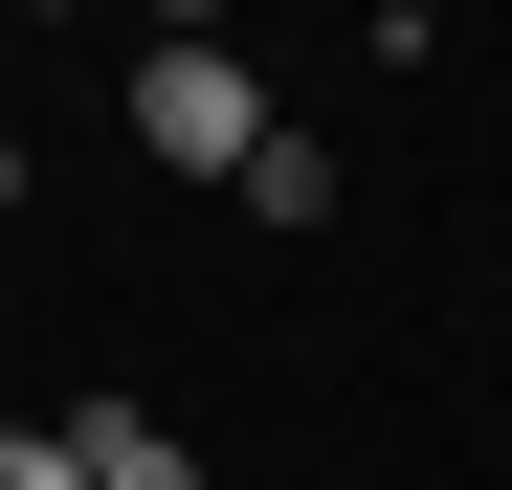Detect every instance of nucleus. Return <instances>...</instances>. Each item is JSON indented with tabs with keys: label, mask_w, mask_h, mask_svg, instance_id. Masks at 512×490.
<instances>
[{
	"label": "nucleus",
	"mask_w": 512,
	"mask_h": 490,
	"mask_svg": "<svg viewBox=\"0 0 512 490\" xmlns=\"http://www.w3.org/2000/svg\"><path fill=\"white\" fill-rule=\"evenodd\" d=\"M245 134H268L245 45H156V67H134V156H179V179H245Z\"/></svg>",
	"instance_id": "nucleus-1"
},
{
	"label": "nucleus",
	"mask_w": 512,
	"mask_h": 490,
	"mask_svg": "<svg viewBox=\"0 0 512 490\" xmlns=\"http://www.w3.org/2000/svg\"><path fill=\"white\" fill-rule=\"evenodd\" d=\"M67 468H90V490H201V446L156 424V401H90V424H67Z\"/></svg>",
	"instance_id": "nucleus-2"
},
{
	"label": "nucleus",
	"mask_w": 512,
	"mask_h": 490,
	"mask_svg": "<svg viewBox=\"0 0 512 490\" xmlns=\"http://www.w3.org/2000/svg\"><path fill=\"white\" fill-rule=\"evenodd\" d=\"M245 223H334V134H290V112L245 134Z\"/></svg>",
	"instance_id": "nucleus-3"
},
{
	"label": "nucleus",
	"mask_w": 512,
	"mask_h": 490,
	"mask_svg": "<svg viewBox=\"0 0 512 490\" xmlns=\"http://www.w3.org/2000/svg\"><path fill=\"white\" fill-rule=\"evenodd\" d=\"M0 490H90V468H67V424H0Z\"/></svg>",
	"instance_id": "nucleus-4"
},
{
	"label": "nucleus",
	"mask_w": 512,
	"mask_h": 490,
	"mask_svg": "<svg viewBox=\"0 0 512 490\" xmlns=\"http://www.w3.org/2000/svg\"><path fill=\"white\" fill-rule=\"evenodd\" d=\"M223 23H245V0H156V45H223Z\"/></svg>",
	"instance_id": "nucleus-5"
},
{
	"label": "nucleus",
	"mask_w": 512,
	"mask_h": 490,
	"mask_svg": "<svg viewBox=\"0 0 512 490\" xmlns=\"http://www.w3.org/2000/svg\"><path fill=\"white\" fill-rule=\"evenodd\" d=\"M0 223H23V134H0Z\"/></svg>",
	"instance_id": "nucleus-6"
},
{
	"label": "nucleus",
	"mask_w": 512,
	"mask_h": 490,
	"mask_svg": "<svg viewBox=\"0 0 512 490\" xmlns=\"http://www.w3.org/2000/svg\"><path fill=\"white\" fill-rule=\"evenodd\" d=\"M23 23H90V0H23Z\"/></svg>",
	"instance_id": "nucleus-7"
},
{
	"label": "nucleus",
	"mask_w": 512,
	"mask_h": 490,
	"mask_svg": "<svg viewBox=\"0 0 512 490\" xmlns=\"http://www.w3.org/2000/svg\"><path fill=\"white\" fill-rule=\"evenodd\" d=\"M0 23H23V0H0Z\"/></svg>",
	"instance_id": "nucleus-8"
}]
</instances>
